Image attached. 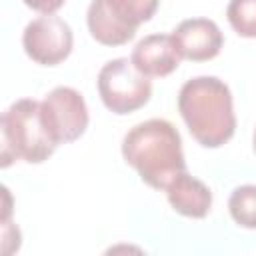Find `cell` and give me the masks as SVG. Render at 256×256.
Segmentation results:
<instances>
[{
	"label": "cell",
	"instance_id": "cell-10",
	"mask_svg": "<svg viewBox=\"0 0 256 256\" xmlns=\"http://www.w3.org/2000/svg\"><path fill=\"white\" fill-rule=\"evenodd\" d=\"M86 24L92 38L104 46H122L130 42L136 32L124 28L106 8L104 0H92L86 12Z\"/></svg>",
	"mask_w": 256,
	"mask_h": 256
},
{
	"label": "cell",
	"instance_id": "cell-12",
	"mask_svg": "<svg viewBox=\"0 0 256 256\" xmlns=\"http://www.w3.org/2000/svg\"><path fill=\"white\" fill-rule=\"evenodd\" d=\"M228 212L238 226L256 230V184L234 188L228 198Z\"/></svg>",
	"mask_w": 256,
	"mask_h": 256
},
{
	"label": "cell",
	"instance_id": "cell-14",
	"mask_svg": "<svg viewBox=\"0 0 256 256\" xmlns=\"http://www.w3.org/2000/svg\"><path fill=\"white\" fill-rule=\"evenodd\" d=\"M66 0H24V4L40 14H54L64 6Z\"/></svg>",
	"mask_w": 256,
	"mask_h": 256
},
{
	"label": "cell",
	"instance_id": "cell-9",
	"mask_svg": "<svg viewBox=\"0 0 256 256\" xmlns=\"http://www.w3.org/2000/svg\"><path fill=\"white\" fill-rule=\"evenodd\" d=\"M166 198L170 206L188 218H204L212 208V192L210 188L196 176L186 170L180 172L168 186Z\"/></svg>",
	"mask_w": 256,
	"mask_h": 256
},
{
	"label": "cell",
	"instance_id": "cell-8",
	"mask_svg": "<svg viewBox=\"0 0 256 256\" xmlns=\"http://www.w3.org/2000/svg\"><path fill=\"white\" fill-rule=\"evenodd\" d=\"M180 52L172 40V34H148L132 50V64L150 76H168L180 64Z\"/></svg>",
	"mask_w": 256,
	"mask_h": 256
},
{
	"label": "cell",
	"instance_id": "cell-6",
	"mask_svg": "<svg viewBox=\"0 0 256 256\" xmlns=\"http://www.w3.org/2000/svg\"><path fill=\"white\" fill-rule=\"evenodd\" d=\"M72 44L74 34L70 24L54 14L34 18L22 32L24 52L42 66H56L64 62L72 52Z\"/></svg>",
	"mask_w": 256,
	"mask_h": 256
},
{
	"label": "cell",
	"instance_id": "cell-1",
	"mask_svg": "<svg viewBox=\"0 0 256 256\" xmlns=\"http://www.w3.org/2000/svg\"><path fill=\"white\" fill-rule=\"evenodd\" d=\"M122 156L150 188L166 186L186 170L180 132L164 118H150L132 126L122 140Z\"/></svg>",
	"mask_w": 256,
	"mask_h": 256
},
{
	"label": "cell",
	"instance_id": "cell-13",
	"mask_svg": "<svg viewBox=\"0 0 256 256\" xmlns=\"http://www.w3.org/2000/svg\"><path fill=\"white\" fill-rule=\"evenodd\" d=\"M226 18L238 36L256 38V0H230Z\"/></svg>",
	"mask_w": 256,
	"mask_h": 256
},
{
	"label": "cell",
	"instance_id": "cell-3",
	"mask_svg": "<svg viewBox=\"0 0 256 256\" xmlns=\"http://www.w3.org/2000/svg\"><path fill=\"white\" fill-rule=\"evenodd\" d=\"M2 132V168L10 166L12 160H24L40 164L56 150L44 120L40 102L34 98H20L12 102L0 120Z\"/></svg>",
	"mask_w": 256,
	"mask_h": 256
},
{
	"label": "cell",
	"instance_id": "cell-5",
	"mask_svg": "<svg viewBox=\"0 0 256 256\" xmlns=\"http://www.w3.org/2000/svg\"><path fill=\"white\" fill-rule=\"evenodd\" d=\"M44 126L56 146L78 140L88 128L84 96L70 86H56L40 102Z\"/></svg>",
	"mask_w": 256,
	"mask_h": 256
},
{
	"label": "cell",
	"instance_id": "cell-15",
	"mask_svg": "<svg viewBox=\"0 0 256 256\" xmlns=\"http://www.w3.org/2000/svg\"><path fill=\"white\" fill-rule=\"evenodd\" d=\"M252 146H254V152H256V128H254V134H252Z\"/></svg>",
	"mask_w": 256,
	"mask_h": 256
},
{
	"label": "cell",
	"instance_id": "cell-7",
	"mask_svg": "<svg viewBox=\"0 0 256 256\" xmlns=\"http://www.w3.org/2000/svg\"><path fill=\"white\" fill-rule=\"evenodd\" d=\"M172 40L182 58L206 62L220 54L224 36L218 24L210 18H188L172 30Z\"/></svg>",
	"mask_w": 256,
	"mask_h": 256
},
{
	"label": "cell",
	"instance_id": "cell-11",
	"mask_svg": "<svg viewBox=\"0 0 256 256\" xmlns=\"http://www.w3.org/2000/svg\"><path fill=\"white\" fill-rule=\"evenodd\" d=\"M104 4L124 28L136 32L140 24L156 14L160 0H104Z\"/></svg>",
	"mask_w": 256,
	"mask_h": 256
},
{
	"label": "cell",
	"instance_id": "cell-2",
	"mask_svg": "<svg viewBox=\"0 0 256 256\" xmlns=\"http://www.w3.org/2000/svg\"><path fill=\"white\" fill-rule=\"evenodd\" d=\"M178 112L192 138L204 148H220L234 136L236 114L232 92L216 76L186 80L178 92Z\"/></svg>",
	"mask_w": 256,
	"mask_h": 256
},
{
	"label": "cell",
	"instance_id": "cell-4",
	"mask_svg": "<svg viewBox=\"0 0 256 256\" xmlns=\"http://www.w3.org/2000/svg\"><path fill=\"white\" fill-rule=\"evenodd\" d=\"M96 84L104 106L120 116L136 112L152 96V82L128 58L106 62L98 72Z\"/></svg>",
	"mask_w": 256,
	"mask_h": 256
}]
</instances>
